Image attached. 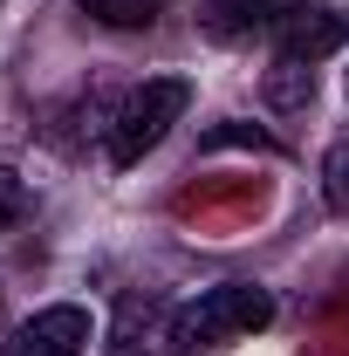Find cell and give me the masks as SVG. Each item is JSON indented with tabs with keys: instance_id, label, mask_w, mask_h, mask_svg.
<instances>
[{
	"instance_id": "6da1fadb",
	"label": "cell",
	"mask_w": 349,
	"mask_h": 356,
	"mask_svg": "<svg viewBox=\"0 0 349 356\" xmlns=\"http://www.w3.org/2000/svg\"><path fill=\"white\" fill-rule=\"evenodd\" d=\"M178 350H213V343H240L274 322V295L254 288V281H219V288H199L192 302H178Z\"/></svg>"
},
{
	"instance_id": "9c48e42d",
	"label": "cell",
	"mask_w": 349,
	"mask_h": 356,
	"mask_svg": "<svg viewBox=\"0 0 349 356\" xmlns=\"http://www.w3.org/2000/svg\"><path fill=\"white\" fill-rule=\"evenodd\" d=\"M21 213H28V185H21V172H14V165H0V233L21 220Z\"/></svg>"
},
{
	"instance_id": "30bf717a",
	"label": "cell",
	"mask_w": 349,
	"mask_h": 356,
	"mask_svg": "<svg viewBox=\"0 0 349 356\" xmlns=\"http://www.w3.org/2000/svg\"><path fill=\"white\" fill-rule=\"evenodd\" d=\"M206 144H261V151H274V137H261V131H247V124H226V131H213Z\"/></svg>"
},
{
	"instance_id": "277c9868",
	"label": "cell",
	"mask_w": 349,
	"mask_h": 356,
	"mask_svg": "<svg viewBox=\"0 0 349 356\" xmlns=\"http://www.w3.org/2000/svg\"><path fill=\"white\" fill-rule=\"evenodd\" d=\"M349 42V7H315V14H288L281 21V35H274V48H281V62H302V69H315L322 55H336V48Z\"/></svg>"
},
{
	"instance_id": "ba28073f",
	"label": "cell",
	"mask_w": 349,
	"mask_h": 356,
	"mask_svg": "<svg viewBox=\"0 0 349 356\" xmlns=\"http://www.w3.org/2000/svg\"><path fill=\"white\" fill-rule=\"evenodd\" d=\"M322 199H329V213H349V137L322 158Z\"/></svg>"
},
{
	"instance_id": "3957f363",
	"label": "cell",
	"mask_w": 349,
	"mask_h": 356,
	"mask_svg": "<svg viewBox=\"0 0 349 356\" xmlns=\"http://www.w3.org/2000/svg\"><path fill=\"white\" fill-rule=\"evenodd\" d=\"M89 336H96L89 309L55 302V309H42V315H28V322H21V336H14V350H7V356H83Z\"/></svg>"
},
{
	"instance_id": "52a82bcc",
	"label": "cell",
	"mask_w": 349,
	"mask_h": 356,
	"mask_svg": "<svg viewBox=\"0 0 349 356\" xmlns=\"http://www.w3.org/2000/svg\"><path fill=\"white\" fill-rule=\"evenodd\" d=\"M83 7L103 21V28H151L165 0H83Z\"/></svg>"
},
{
	"instance_id": "8992f818",
	"label": "cell",
	"mask_w": 349,
	"mask_h": 356,
	"mask_svg": "<svg viewBox=\"0 0 349 356\" xmlns=\"http://www.w3.org/2000/svg\"><path fill=\"white\" fill-rule=\"evenodd\" d=\"M219 28H254V21H288L302 14V0H213Z\"/></svg>"
},
{
	"instance_id": "7a4b0ae2",
	"label": "cell",
	"mask_w": 349,
	"mask_h": 356,
	"mask_svg": "<svg viewBox=\"0 0 349 356\" xmlns=\"http://www.w3.org/2000/svg\"><path fill=\"white\" fill-rule=\"evenodd\" d=\"M185 103H192V83H178V76H151L144 89H131L117 110H110V165H137L144 151H158L165 131H172L178 117H185Z\"/></svg>"
},
{
	"instance_id": "5b68a950",
	"label": "cell",
	"mask_w": 349,
	"mask_h": 356,
	"mask_svg": "<svg viewBox=\"0 0 349 356\" xmlns=\"http://www.w3.org/2000/svg\"><path fill=\"white\" fill-rule=\"evenodd\" d=\"M178 309L165 302H124V322H117V350L110 356H178Z\"/></svg>"
}]
</instances>
